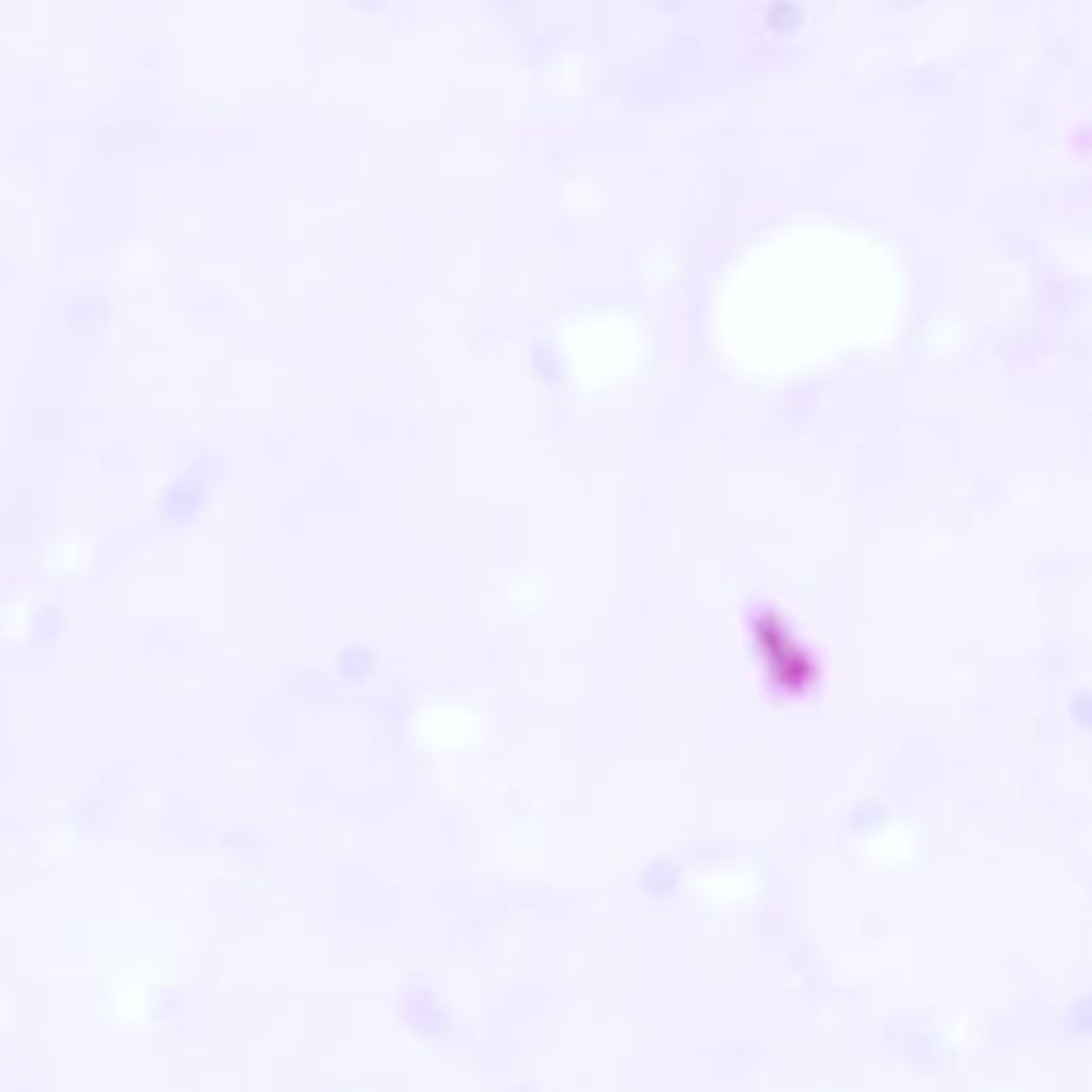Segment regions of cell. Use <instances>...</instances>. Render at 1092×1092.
<instances>
[{
  "label": "cell",
  "mask_w": 1092,
  "mask_h": 1092,
  "mask_svg": "<svg viewBox=\"0 0 1092 1092\" xmlns=\"http://www.w3.org/2000/svg\"><path fill=\"white\" fill-rule=\"evenodd\" d=\"M109 307L103 297L97 294H80L67 305V322L71 329L92 331L105 324Z\"/></svg>",
  "instance_id": "1"
}]
</instances>
